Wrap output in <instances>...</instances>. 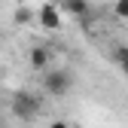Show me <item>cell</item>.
I'll return each instance as SVG.
<instances>
[{
	"instance_id": "6da1fadb",
	"label": "cell",
	"mask_w": 128,
	"mask_h": 128,
	"mask_svg": "<svg viewBox=\"0 0 128 128\" xmlns=\"http://www.w3.org/2000/svg\"><path fill=\"white\" fill-rule=\"evenodd\" d=\"M9 110L15 116H18L22 122H30V119H37L40 116V110H43V98L34 92H28V88H18L9 98Z\"/></svg>"
},
{
	"instance_id": "7a4b0ae2",
	"label": "cell",
	"mask_w": 128,
	"mask_h": 128,
	"mask_svg": "<svg viewBox=\"0 0 128 128\" xmlns=\"http://www.w3.org/2000/svg\"><path fill=\"white\" fill-rule=\"evenodd\" d=\"M43 88H46V94H52V98H64V94L73 88V73L64 70V67L46 70L43 73Z\"/></svg>"
},
{
	"instance_id": "3957f363",
	"label": "cell",
	"mask_w": 128,
	"mask_h": 128,
	"mask_svg": "<svg viewBox=\"0 0 128 128\" xmlns=\"http://www.w3.org/2000/svg\"><path fill=\"white\" fill-rule=\"evenodd\" d=\"M37 22H40V28H46V30H58V28L64 24L61 9L52 6V3H43V6L37 9Z\"/></svg>"
},
{
	"instance_id": "277c9868",
	"label": "cell",
	"mask_w": 128,
	"mask_h": 128,
	"mask_svg": "<svg viewBox=\"0 0 128 128\" xmlns=\"http://www.w3.org/2000/svg\"><path fill=\"white\" fill-rule=\"evenodd\" d=\"M61 12H67V15H73V18H82L86 22V15L92 12V6H88V0H64Z\"/></svg>"
},
{
	"instance_id": "5b68a950",
	"label": "cell",
	"mask_w": 128,
	"mask_h": 128,
	"mask_svg": "<svg viewBox=\"0 0 128 128\" xmlns=\"http://www.w3.org/2000/svg\"><path fill=\"white\" fill-rule=\"evenodd\" d=\"M28 58H30V67H34V70H46V67H49V61H52V55H49L46 46H34Z\"/></svg>"
},
{
	"instance_id": "8992f818",
	"label": "cell",
	"mask_w": 128,
	"mask_h": 128,
	"mask_svg": "<svg viewBox=\"0 0 128 128\" xmlns=\"http://www.w3.org/2000/svg\"><path fill=\"white\" fill-rule=\"evenodd\" d=\"M12 18L18 22V24H28V22H34V18H37V12H34V9H28V6H15Z\"/></svg>"
},
{
	"instance_id": "52a82bcc",
	"label": "cell",
	"mask_w": 128,
	"mask_h": 128,
	"mask_svg": "<svg viewBox=\"0 0 128 128\" xmlns=\"http://www.w3.org/2000/svg\"><path fill=\"white\" fill-rule=\"evenodd\" d=\"M113 61L122 67V73H128V46H116V52H113Z\"/></svg>"
},
{
	"instance_id": "ba28073f",
	"label": "cell",
	"mask_w": 128,
	"mask_h": 128,
	"mask_svg": "<svg viewBox=\"0 0 128 128\" xmlns=\"http://www.w3.org/2000/svg\"><path fill=\"white\" fill-rule=\"evenodd\" d=\"M113 15H119V18H128V0H116Z\"/></svg>"
},
{
	"instance_id": "9c48e42d",
	"label": "cell",
	"mask_w": 128,
	"mask_h": 128,
	"mask_svg": "<svg viewBox=\"0 0 128 128\" xmlns=\"http://www.w3.org/2000/svg\"><path fill=\"white\" fill-rule=\"evenodd\" d=\"M49 128H70V125H67V122H61V119H55V122H52Z\"/></svg>"
}]
</instances>
